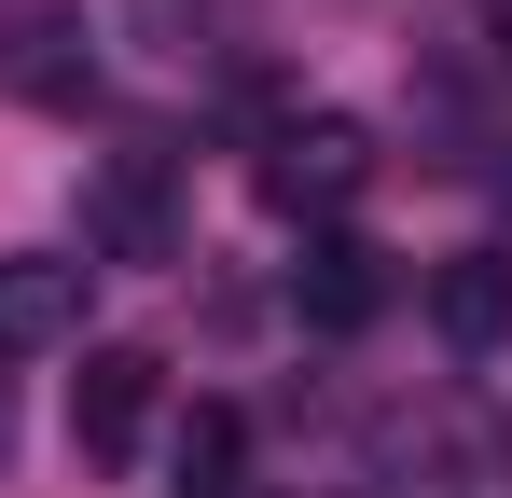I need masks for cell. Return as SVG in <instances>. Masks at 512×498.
<instances>
[{
  "mask_svg": "<svg viewBox=\"0 0 512 498\" xmlns=\"http://www.w3.org/2000/svg\"><path fill=\"white\" fill-rule=\"evenodd\" d=\"M429 332H443L457 360L512 346V249H457V263H429Z\"/></svg>",
  "mask_w": 512,
  "mask_h": 498,
  "instance_id": "cell-7",
  "label": "cell"
},
{
  "mask_svg": "<svg viewBox=\"0 0 512 498\" xmlns=\"http://www.w3.org/2000/svg\"><path fill=\"white\" fill-rule=\"evenodd\" d=\"M0 457H14V388H0Z\"/></svg>",
  "mask_w": 512,
  "mask_h": 498,
  "instance_id": "cell-12",
  "label": "cell"
},
{
  "mask_svg": "<svg viewBox=\"0 0 512 498\" xmlns=\"http://www.w3.org/2000/svg\"><path fill=\"white\" fill-rule=\"evenodd\" d=\"M485 56H499V70H512V0H485Z\"/></svg>",
  "mask_w": 512,
  "mask_h": 498,
  "instance_id": "cell-10",
  "label": "cell"
},
{
  "mask_svg": "<svg viewBox=\"0 0 512 498\" xmlns=\"http://www.w3.org/2000/svg\"><path fill=\"white\" fill-rule=\"evenodd\" d=\"M485 194H499V222H512V139H499V166H485Z\"/></svg>",
  "mask_w": 512,
  "mask_h": 498,
  "instance_id": "cell-11",
  "label": "cell"
},
{
  "mask_svg": "<svg viewBox=\"0 0 512 498\" xmlns=\"http://www.w3.org/2000/svg\"><path fill=\"white\" fill-rule=\"evenodd\" d=\"M180 498H236V415L194 402V429H180Z\"/></svg>",
  "mask_w": 512,
  "mask_h": 498,
  "instance_id": "cell-8",
  "label": "cell"
},
{
  "mask_svg": "<svg viewBox=\"0 0 512 498\" xmlns=\"http://www.w3.org/2000/svg\"><path fill=\"white\" fill-rule=\"evenodd\" d=\"M360 180H374V139H360L346 111H305V125L263 139V208H277V222H319V236H333V208Z\"/></svg>",
  "mask_w": 512,
  "mask_h": 498,
  "instance_id": "cell-1",
  "label": "cell"
},
{
  "mask_svg": "<svg viewBox=\"0 0 512 498\" xmlns=\"http://www.w3.org/2000/svg\"><path fill=\"white\" fill-rule=\"evenodd\" d=\"M153 388H167L153 346H84V374H70V443H84V457H139Z\"/></svg>",
  "mask_w": 512,
  "mask_h": 498,
  "instance_id": "cell-4",
  "label": "cell"
},
{
  "mask_svg": "<svg viewBox=\"0 0 512 498\" xmlns=\"http://www.w3.org/2000/svg\"><path fill=\"white\" fill-rule=\"evenodd\" d=\"M84 249H111V263H167V153H111L84 180Z\"/></svg>",
  "mask_w": 512,
  "mask_h": 498,
  "instance_id": "cell-6",
  "label": "cell"
},
{
  "mask_svg": "<svg viewBox=\"0 0 512 498\" xmlns=\"http://www.w3.org/2000/svg\"><path fill=\"white\" fill-rule=\"evenodd\" d=\"M84 249H0V360H42V346H84Z\"/></svg>",
  "mask_w": 512,
  "mask_h": 498,
  "instance_id": "cell-3",
  "label": "cell"
},
{
  "mask_svg": "<svg viewBox=\"0 0 512 498\" xmlns=\"http://www.w3.org/2000/svg\"><path fill=\"white\" fill-rule=\"evenodd\" d=\"M388 249L374 236H305V263H291V305H305V332H374L388 319Z\"/></svg>",
  "mask_w": 512,
  "mask_h": 498,
  "instance_id": "cell-5",
  "label": "cell"
},
{
  "mask_svg": "<svg viewBox=\"0 0 512 498\" xmlns=\"http://www.w3.org/2000/svg\"><path fill=\"white\" fill-rule=\"evenodd\" d=\"M0 97H14V111H84L97 97V28L70 0H28V14L0 28Z\"/></svg>",
  "mask_w": 512,
  "mask_h": 498,
  "instance_id": "cell-2",
  "label": "cell"
},
{
  "mask_svg": "<svg viewBox=\"0 0 512 498\" xmlns=\"http://www.w3.org/2000/svg\"><path fill=\"white\" fill-rule=\"evenodd\" d=\"M139 14L167 28V56H208V14H222V0H139Z\"/></svg>",
  "mask_w": 512,
  "mask_h": 498,
  "instance_id": "cell-9",
  "label": "cell"
}]
</instances>
